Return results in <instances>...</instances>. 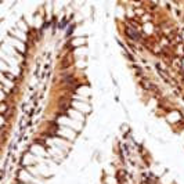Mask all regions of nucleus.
<instances>
[{
	"label": "nucleus",
	"instance_id": "obj_1",
	"mask_svg": "<svg viewBox=\"0 0 184 184\" xmlns=\"http://www.w3.org/2000/svg\"><path fill=\"white\" fill-rule=\"evenodd\" d=\"M60 134L61 136H68V138H73L75 137V134H73V132L71 130V129H65V128H61L60 129Z\"/></svg>",
	"mask_w": 184,
	"mask_h": 184
},
{
	"label": "nucleus",
	"instance_id": "obj_2",
	"mask_svg": "<svg viewBox=\"0 0 184 184\" xmlns=\"http://www.w3.org/2000/svg\"><path fill=\"white\" fill-rule=\"evenodd\" d=\"M85 43H86V39H85V38H79V39H73L72 40V44L73 46H78V47H82Z\"/></svg>",
	"mask_w": 184,
	"mask_h": 184
},
{
	"label": "nucleus",
	"instance_id": "obj_3",
	"mask_svg": "<svg viewBox=\"0 0 184 184\" xmlns=\"http://www.w3.org/2000/svg\"><path fill=\"white\" fill-rule=\"evenodd\" d=\"M75 107H79L80 109H82V112H90V108L89 107H86V105H83V104H79V103H75Z\"/></svg>",
	"mask_w": 184,
	"mask_h": 184
}]
</instances>
